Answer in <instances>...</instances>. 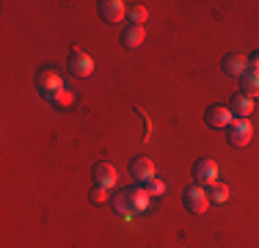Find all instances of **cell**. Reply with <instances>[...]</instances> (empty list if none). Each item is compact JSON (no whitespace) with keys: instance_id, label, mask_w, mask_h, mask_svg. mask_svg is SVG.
Instances as JSON below:
<instances>
[{"instance_id":"6da1fadb","label":"cell","mask_w":259,"mask_h":248,"mask_svg":"<svg viewBox=\"0 0 259 248\" xmlns=\"http://www.w3.org/2000/svg\"><path fill=\"white\" fill-rule=\"evenodd\" d=\"M182 204L188 213L193 215H201L209 210V196H207V188H201V185H188L182 193Z\"/></svg>"},{"instance_id":"7a4b0ae2","label":"cell","mask_w":259,"mask_h":248,"mask_svg":"<svg viewBox=\"0 0 259 248\" xmlns=\"http://www.w3.org/2000/svg\"><path fill=\"white\" fill-rule=\"evenodd\" d=\"M251 138H254V124H251V119H234L229 127H226V141L237 149L248 146Z\"/></svg>"},{"instance_id":"3957f363","label":"cell","mask_w":259,"mask_h":248,"mask_svg":"<svg viewBox=\"0 0 259 248\" xmlns=\"http://www.w3.org/2000/svg\"><path fill=\"white\" fill-rule=\"evenodd\" d=\"M36 89H39V94L45 97V99H50L53 94H58L61 89H66V83H64V77H61V72H55V69H39V74H36Z\"/></svg>"},{"instance_id":"277c9868","label":"cell","mask_w":259,"mask_h":248,"mask_svg":"<svg viewBox=\"0 0 259 248\" xmlns=\"http://www.w3.org/2000/svg\"><path fill=\"white\" fill-rule=\"evenodd\" d=\"M69 72L75 74V77H91V74H94V58H91L85 50L75 47L69 55Z\"/></svg>"},{"instance_id":"5b68a950","label":"cell","mask_w":259,"mask_h":248,"mask_svg":"<svg viewBox=\"0 0 259 248\" xmlns=\"http://www.w3.org/2000/svg\"><path fill=\"white\" fill-rule=\"evenodd\" d=\"M204 121H207V127H212V130H226L234 121V116H232L229 105H209L207 113H204Z\"/></svg>"},{"instance_id":"8992f818","label":"cell","mask_w":259,"mask_h":248,"mask_svg":"<svg viewBox=\"0 0 259 248\" xmlns=\"http://www.w3.org/2000/svg\"><path fill=\"white\" fill-rule=\"evenodd\" d=\"M193 179L196 185H201V188H209V185L218 182V163L215 160H199V163L193 166Z\"/></svg>"},{"instance_id":"52a82bcc","label":"cell","mask_w":259,"mask_h":248,"mask_svg":"<svg viewBox=\"0 0 259 248\" xmlns=\"http://www.w3.org/2000/svg\"><path fill=\"white\" fill-rule=\"evenodd\" d=\"M221 69L226 74H232V77H243L245 72H248V55L243 53H229L224 55V61H221Z\"/></svg>"},{"instance_id":"ba28073f","label":"cell","mask_w":259,"mask_h":248,"mask_svg":"<svg viewBox=\"0 0 259 248\" xmlns=\"http://www.w3.org/2000/svg\"><path fill=\"white\" fill-rule=\"evenodd\" d=\"M130 174H133L138 182H152V179L157 177V169H155V160L152 157H135L133 166H130Z\"/></svg>"},{"instance_id":"9c48e42d","label":"cell","mask_w":259,"mask_h":248,"mask_svg":"<svg viewBox=\"0 0 259 248\" xmlns=\"http://www.w3.org/2000/svg\"><path fill=\"white\" fill-rule=\"evenodd\" d=\"M100 17L105 22H121L127 17V3H121V0H102L100 3Z\"/></svg>"},{"instance_id":"30bf717a","label":"cell","mask_w":259,"mask_h":248,"mask_svg":"<svg viewBox=\"0 0 259 248\" xmlns=\"http://www.w3.org/2000/svg\"><path fill=\"white\" fill-rule=\"evenodd\" d=\"M94 182H97V188H113L116 182H119V174H116V169L110 163H97L94 166Z\"/></svg>"},{"instance_id":"8fae6325","label":"cell","mask_w":259,"mask_h":248,"mask_svg":"<svg viewBox=\"0 0 259 248\" xmlns=\"http://www.w3.org/2000/svg\"><path fill=\"white\" fill-rule=\"evenodd\" d=\"M229 110H232L234 119H248V116L254 113V99L245 97L243 91H240V94H232V99H229Z\"/></svg>"},{"instance_id":"7c38bea8","label":"cell","mask_w":259,"mask_h":248,"mask_svg":"<svg viewBox=\"0 0 259 248\" xmlns=\"http://www.w3.org/2000/svg\"><path fill=\"white\" fill-rule=\"evenodd\" d=\"M146 39V28L144 25H127L124 30H121V45H124L127 50H135L141 47Z\"/></svg>"},{"instance_id":"4fadbf2b","label":"cell","mask_w":259,"mask_h":248,"mask_svg":"<svg viewBox=\"0 0 259 248\" xmlns=\"http://www.w3.org/2000/svg\"><path fill=\"white\" fill-rule=\"evenodd\" d=\"M127 198H130V207L135 210V213H144V210H149V193H146V188H130L127 190Z\"/></svg>"},{"instance_id":"5bb4252c","label":"cell","mask_w":259,"mask_h":248,"mask_svg":"<svg viewBox=\"0 0 259 248\" xmlns=\"http://www.w3.org/2000/svg\"><path fill=\"white\" fill-rule=\"evenodd\" d=\"M240 91H243L245 97L256 99V97H259V74H254V72H245L243 77H240Z\"/></svg>"},{"instance_id":"9a60e30c","label":"cell","mask_w":259,"mask_h":248,"mask_svg":"<svg viewBox=\"0 0 259 248\" xmlns=\"http://www.w3.org/2000/svg\"><path fill=\"white\" fill-rule=\"evenodd\" d=\"M207 196H209V204H226V201H229V185L218 179L215 185H209V188H207Z\"/></svg>"},{"instance_id":"2e32d148","label":"cell","mask_w":259,"mask_h":248,"mask_svg":"<svg viewBox=\"0 0 259 248\" xmlns=\"http://www.w3.org/2000/svg\"><path fill=\"white\" fill-rule=\"evenodd\" d=\"M50 102L55 105V108L66 110V108H72V105H75V91H69V89H61L58 94H53V97H50Z\"/></svg>"},{"instance_id":"e0dca14e","label":"cell","mask_w":259,"mask_h":248,"mask_svg":"<svg viewBox=\"0 0 259 248\" xmlns=\"http://www.w3.org/2000/svg\"><path fill=\"white\" fill-rule=\"evenodd\" d=\"M146 17H149V11H146L144 6H138V3L127 6V20H130V25H144Z\"/></svg>"},{"instance_id":"ac0fdd59","label":"cell","mask_w":259,"mask_h":248,"mask_svg":"<svg viewBox=\"0 0 259 248\" xmlns=\"http://www.w3.org/2000/svg\"><path fill=\"white\" fill-rule=\"evenodd\" d=\"M110 204H113V210H116L119 215H130V213H133V207H130V198H127V190L116 193L113 198H110Z\"/></svg>"},{"instance_id":"d6986e66","label":"cell","mask_w":259,"mask_h":248,"mask_svg":"<svg viewBox=\"0 0 259 248\" xmlns=\"http://www.w3.org/2000/svg\"><path fill=\"white\" fill-rule=\"evenodd\" d=\"M146 193H149L152 198H157V196H163L165 193V182H163V179H152V182H146Z\"/></svg>"},{"instance_id":"ffe728a7","label":"cell","mask_w":259,"mask_h":248,"mask_svg":"<svg viewBox=\"0 0 259 248\" xmlns=\"http://www.w3.org/2000/svg\"><path fill=\"white\" fill-rule=\"evenodd\" d=\"M89 198H91L94 204H108V201H110V190H108V188H94Z\"/></svg>"},{"instance_id":"44dd1931","label":"cell","mask_w":259,"mask_h":248,"mask_svg":"<svg viewBox=\"0 0 259 248\" xmlns=\"http://www.w3.org/2000/svg\"><path fill=\"white\" fill-rule=\"evenodd\" d=\"M248 72H254V74H259V50L254 55H251L248 58Z\"/></svg>"}]
</instances>
